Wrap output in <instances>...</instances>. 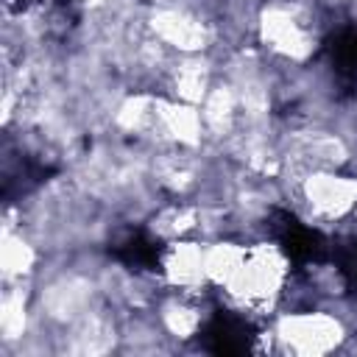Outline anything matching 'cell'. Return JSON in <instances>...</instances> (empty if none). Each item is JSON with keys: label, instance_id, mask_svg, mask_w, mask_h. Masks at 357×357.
Returning <instances> with one entry per match:
<instances>
[{"label": "cell", "instance_id": "cell-2", "mask_svg": "<svg viewBox=\"0 0 357 357\" xmlns=\"http://www.w3.org/2000/svg\"><path fill=\"white\" fill-rule=\"evenodd\" d=\"M268 332L273 337V354H326L343 349L351 337L346 321L326 310H290L279 312Z\"/></svg>", "mask_w": 357, "mask_h": 357}, {"label": "cell", "instance_id": "cell-5", "mask_svg": "<svg viewBox=\"0 0 357 357\" xmlns=\"http://www.w3.org/2000/svg\"><path fill=\"white\" fill-rule=\"evenodd\" d=\"M36 245L22 234V229H6L3 234V279L6 284L28 282L36 271Z\"/></svg>", "mask_w": 357, "mask_h": 357}, {"label": "cell", "instance_id": "cell-4", "mask_svg": "<svg viewBox=\"0 0 357 357\" xmlns=\"http://www.w3.org/2000/svg\"><path fill=\"white\" fill-rule=\"evenodd\" d=\"M159 279L167 290L204 296L209 290L204 243L192 237H178V240L165 243L159 251Z\"/></svg>", "mask_w": 357, "mask_h": 357}, {"label": "cell", "instance_id": "cell-3", "mask_svg": "<svg viewBox=\"0 0 357 357\" xmlns=\"http://www.w3.org/2000/svg\"><path fill=\"white\" fill-rule=\"evenodd\" d=\"M290 192L315 226H337L357 206V176L343 173V167H315L296 178Z\"/></svg>", "mask_w": 357, "mask_h": 357}, {"label": "cell", "instance_id": "cell-1", "mask_svg": "<svg viewBox=\"0 0 357 357\" xmlns=\"http://www.w3.org/2000/svg\"><path fill=\"white\" fill-rule=\"evenodd\" d=\"M254 31L259 45L279 61L304 64L315 53L318 31L307 8L296 3H265L254 17Z\"/></svg>", "mask_w": 357, "mask_h": 357}]
</instances>
